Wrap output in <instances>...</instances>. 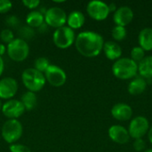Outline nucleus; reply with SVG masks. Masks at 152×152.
<instances>
[{
  "instance_id": "nucleus-1",
  "label": "nucleus",
  "mask_w": 152,
  "mask_h": 152,
  "mask_svg": "<svg viewBox=\"0 0 152 152\" xmlns=\"http://www.w3.org/2000/svg\"><path fill=\"white\" fill-rule=\"evenodd\" d=\"M76 48L85 57H95L103 49V37L94 31L80 32L75 40Z\"/></svg>"
},
{
  "instance_id": "nucleus-2",
  "label": "nucleus",
  "mask_w": 152,
  "mask_h": 152,
  "mask_svg": "<svg viewBox=\"0 0 152 152\" xmlns=\"http://www.w3.org/2000/svg\"><path fill=\"white\" fill-rule=\"evenodd\" d=\"M113 75L121 80L135 77L138 73V64L131 58H120L112 65Z\"/></svg>"
},
{
  "instance_id": "nucleus-3",
  "label": "nucleus",
  "mask_w": 152,
  "mask_h": 152,
  "mask_svg": "<svg viewBox=\"0 0 152 152\" xmlns=\"http://www.w3.org/2000/svg\"><path fill=\"white\" fill-rule=\"evenodd\" d=\"M21 78L25 87L33 93L40 91L44 87L46 81L45 75L34 68L26 69L22 72Z\"/></svg>"
},
{
  "instance_id": "nucleus-4",
  "label": "nucleus",
  "mask_w": 152,
  "mask_h": 152,
  "mask_svg": "<svg viewBox=\"0 0 152 152\" xmlns=\"http://www.w3.org/2000/svg\"><path fill=\"white\" fill-rule=\"evenodd\" d=\"M22 132L23 128L20 121L17 119H9L3 125L1 134L7 143L12 144L21 137Z\"/></svg>"
},
{
  "instance_id": "nucleus-5",
  "label": "nucleus",
  "mask_w": 152,
  "mask_h": 152,
  "mask_svg": "<svg viewBox=\"0 0 152 152\" xmlns=\"http://www.w3.org/2000/svg\"><path fill=\"white\" fill-rule=\"evenodd\" d=\"M8 56L15 61H24L29 53L28 43L21 38H14L7 45Z\"/></svg>"
},
{
  "instance_id": "nucleus-6",
  "label": "nucleus",
  "mask_w": 152,
  "mask_h": 152,
  "mask_svg": "<svg viewBox=\"0 0 152 152\" xmlns=\"http://www.w3.org/2000/svg\"><path fill=\"white\" fill-rule=\"evenodd\" d=\"M54 45L61 49L69 47L76 40L75 32L69 26H63L55 29L53 35Z\"/></svg>"
},
{
  "instance_id": "nucleus-7",
  "label": "nucleus",
  "mask_w": 152,
  "mask_h": 152,
  "mask_svg": "<svg viewBox=\"0 0 152 152\" xmlns=\"http://www.w3.org/2000/svg\"><path fill=\"white\" fill-rule=\"evenodd\" d=\"M150 130V124L145 117L139 116L132 119L129 124L128 133L130 137L134 139L142 138Z\"/></svg>"
},
{
  "instance_id": "nucleus-8",
  "label": "nucleus",
  "mask_w": 152,
  "mask_h": 152,
  "mask_svg": "<svg viewBox=\"0 0 152 152\" xmlns=\"http://www.w3.org/2000/svg\"><path fill=\"white\" fill-rule=\"evenodd\" d=\"M45 21L53 28L63 27L67 22V14L65 11L60 7H51L45 13Z\"/></svg>"
},
{
  "instance_id": "nucleus-9",
  "label": "nucleus",
  "mask_w": 152,
  "mask_h": 152,
  "mask_svg": "<svg viewBox=\"0 0 152 152\" xmlns=\"http://www.w3.org/2000/svg\"><path fill=\"white\" fill-rule=\"evenodd\" d=\"M86 12L91 18L96 20H103L110 14L108 4L100 0L90 1L86 6Z\"/></svg>"
},
{
  "instance_id": "nucleus-10",
  "label": "nucleus",
  "mask_w": 152,
  "mask_h": 152,
  "mask_svg": "<svg viewBox=\"0 0 152 152\" xmlns=\"http://www.w3.org/2000/svg\"><path fill=\"white\" fill-rule=\"evenodd\" d=\"M45 80H47L53 86L60 87L63 86L67 80V75L65 71L55 65H50L45 72Z\"/></svg>"
},
{
  "instance_id": "nucleus-11",
  "label": "nucleus",
  "mask_w": 152,
  "mask_h": 152,
  "mask_svg": "<svg viewBox=\"0 0 152 152\" xmlns=\"http://www.w3.org/2000/svg\"><path fill=\"white\" fill-rule=\"evenodd\" d=\"M25 110L23 104L19 100H9L2 106L4 115L10 119H16L20 118Z\"/></svg>"
},
{
  "instance_id": "nucleus-12",
  "label": "nucleus",
  "mask_w": 152,
  "mask_h": 152,
  "mask_svg": "<svg viewBox=\"0 0 152 152\" xmlns=\"http://www.w3.org/2000/svg\"><path fill=\"white\" fill-rule=\"evenodd\" d=\"M18 90V83L12 77H4L0 80V98L11 99Z\"/></svg>"
},
{
  "instance_id": "nucleus-13",
  "label": "nucleus",
  "mask_w": 152,
  "mask_h": 152,
  "mask_svg": "<svg viewBox=\"0 0 152 152\" xmlns=\"http://www.w3.org/2000/svg\"><path fill=\"white\" fill-rule=\"evenodd\" d=\"M134 19V12L133 10L126 5L120 6L114 12L113 20L117 26L126 27Z\"/></svg>"
},
{
  "instance_id": "nucleus-14",
  "label": "nucleus",
  "mask_w": 152,
  "mask_h": 152,
  "mask_svg": "<svg viewBox=\"0 0 152 152\" xmlns=\"http://www.w3.org/2000/svg\"><path fill=\"white\" fill-rule=\"evenodd\" d=\"M109 136L116 143L126 144L129 142L130 135L128 130L120 125H114L109 128Z\"/></svg>"
},
{
  "instance_id": "nucleus-15",
  "label": "nucleus",
  "mask_w": 152,
  "mask_h": 152,
  "mask_svg": "<svg viewBox=\"0 0 152 152\" xmlns=\"http://www.w3.org/2000/svg\"><path fill=\"white\" fill-rule=\"evenodd\" d=\"M111 115L117 120L126 121L132 118L133 110L126 103H117L111 109Z\"/></svg>"
},
{
  "instance_id": "nucleus-16",
  "label": "nucleus",
  "mask_w": 152,
  "mask_h": 152,
  "mask_svg": "<svg viewBox=\"0 0 152 152\" xmlns=\"http://www.w3.org/2000/svg\"><path fill=\"white\" fill-rule=\"evenodd\" d=\"M102 50L105 53V56L110 61H117L120 59L122 55V49L120 45L114 41H108L104 43Z\"/></svg>"
},
{
  "instance_id": "nucleus-17",
  "label": "nucleus",
  "mask_w": 152,
  "mask_h": 152,
  "mask_svg": "<svg viewBox=\"0 0 152 152\" xmlns=\"http://www.w3.org/2000/svg\"><path fill=\"white\" fill-rule=\"evenodd\" d=\"M147 87L146 80L142 77H135L128 85V92L132 95L142 94Z\"/></svg>"
},
{
  "instance_id": "nucleus-18",
  "label": "nucleus",
  "mask_w": 152,
  "mask_h": 152,
  "mask_svg": "<svg viewBox=\"0 0 152 152\" xmlns=\"http://www.w3.org/2000/svg\"><path fill=\"white\" fill-rule=\"evenodd\" d=\"M139 44L144 51H151L152 50V28H145L142 29L139 33L138 37Z\"/></svg>"
},
{
  "instance_id": "nucleus-19",
  "label": "nucleus",
  "mask_w": 152,
  "mask_h": 152,
  "mask_svg": "<svg viewBox=\"0 0 152 152\" xmlns=\"http://www.w3.org/2000/svg\"><path fill=\"white\" fill-rule=\"evenodd\" d=\"M85 20H86L85 15L83 14V12L79 11H73L67 17V23L69 27L73 30L81 28L84 25Z\"/></svg>"
},
{
  "instance_id": "nucleus-20",
  "label": "nucleus",
  "mask_w": 152,
  "mask_h": 152,
  "mask_svg": "<svg viewBox=\"0 0 152 152\" xmlns=\"http://www.w3.org/2000/svg\"><path fill=\"white\" fill-rule=\"evenodd\" d=\"M138 72L143 78L152 77V55L146 56L138 63Z\"/></svg>"
},
{
  "instance_id": "nucleus-21",
  "label": "nucleus",
  "mask_w": 152,
  "mask_h": 152,
  "mask_svg": "<svg viewBox=\"0 0 152 152\" xmlns=\"http://www.w3.org/2000/svg\"><path fill=\"white\" fill-rule=\"evenodd\" d=\"M45 21V16L39 11H32L26 17V22L30 27H40Z\"/></svg>"
},
{
  "instance_id": "nucleus-22",
  "label": "nucleus",
  "mask_w": 152,
  "mask_h": 152,
  "mask_svg": "<svg viewBox=\"0 0 152 152\" xmlns=\"http://www.w3.org/2000/svg\"><path fill=\"white\" fill-rule=\"evenodd\" d=\"M20 102L23 104L26 110H32L37 106V97L35 93L28 91L23 94V95L21 96Z\"/></svg>"
},
{
  "instance_id": "nucleus-23",
  "label": "nucleus",
  "mask_w": 152,
  "mask_h": 152,
  "mask_svg": "<svg viewBox=\"0 0 152 152\" xmlns=\"http://www.w3.org/2000/svg\"><path fill=\"white\" fill-rule=\"evenodd\" d=\"M145 58V51L141 46H134L131 51V59L137 64Z\"/></svg>"
},
{
  "instance_id": "nucleus-24",
  "label": "nucleus",
  "mask_w": 152,
  "mask_h": 152,
  "mask_svg": "<svg viewBox=\"0 0 152 152\" xmlns=\"http://www.w3.org/2000/svg\"><path fill=\"white\" fill-rule=\"evenodd\" d=\"M112 37L116 40V41H122L126 38V29L125 27H121V26H115L112 29Z\"/></svg>"
},
{
  "instance_id": "nucleus-25",
  "label": "nucleus",
  "mask_w": 152,
  "mask_h": 152,
  "mask_svg": "<svg viewBox=\"0 0 152 152\" xmlns=\"http://www.w3.org/2000/svg\"><path fill=\"white\" fill-rule=\"evenodd\" d=\"M51 64H50L48 59H46L45 57H39L34 62V66H35L34 69H36L37 70L43 73V72H45V70L48 69V67Z\"/></svg>"
},
{
  "instance_id": "nucleus-26",
  "label": "nucleus",
  "mask_w": 152,
  "mask_h": 152,
  "mask_svg": "<svg viewBox=\"0 0 152 152\" xmlns=\"http://www.w3.org/2000/svg\"><path fill=\"white\" fill-rule=\"evenodd\" d=\"M0 38H1V40L3 42L9 44V43H11L14 39L13 33H12V31L10 28H4L0 33Z\"/></svg>"
},
{
  "instance_id": "nucleus-27",
  "label": "nucleus",
  "mask_w": 152,
  "mask_h": 152,
  "mask_svg": "<svg viewBox=\"0 0 152 152\" xmlns=\"http://www.w3.org/2000/svg\"><path fill=\"white\" fill-rule=\"evenodd\" d=\"M134 148L137 152L139 151H144L145 148H146V143L145 141L142 138L140 139H135L134 142Z\"/></svg>"
},
{
  "instance_id": "nucleus-28",
  "label": "nucleus",
  "mask_w": 152,
  "mask_h": 152,
  "mask_svg": "<svg viewBox=\"0 0 152 152\" xmlns=\"http://www.w3.org/2000/svg\"><path fill=\"white\" fill-rule=\"evenodd\" d=\"M11 152H31L29 148L22 144H12L10 146Z\"/></svg>"
},
{
  "instance_id": "nucleus-29",
  "label": "nucleus",
  "mask_w": 152,
  "mask_h": 152,
  "mask_svg": "<svg viewBox=\"0 0 152 152\" xmlns=\"http://www.w3.org/2000/svg\"><path fill=\"white\" fill-rule=\"evenodd\" d=\"M12 2L10 0H0V13H5L12 8Z\"/></svg>"
},
{
  "instance_id": "nucleus-30",
  "label": "nucleus",
  "mask_w": 152,
  "mask_h": 152,
  "mask_svg": "<svg viewBox=\"0 0 152 152\" xmlns=\"http://www.w3.org/2000/svg\"><path fill=\"white\" fill-rule=\"evenodd\" d=\"M22 3L26 7H28L29 9H34L40 4L39 0H23Z\"/></svg>"
},
{
  "instance_id": "nucleus-31",
  "label": "nucleus",
  "mask_w": 152,
  "mask_h": 152,
  "mask_svg": "<svg viewBox=\"0 0 152 152\" xmlns=\"http://www.w3.org/2000/svg\"><path fill=\"white\" fill-rule=\"evenodd\" d=\"M108 7H109V10H110V12H116L117 11V9H118V7H117V4H115V3H110V4H108Z\"/></svg>"
},
{
  "instance_id": "nucleus-32",
  "label": "nucleus",
  "mask_w": 152,
  "mask_h": 152,
  "mask_svg": "<svg viewBox=\"0 0 152 152\" xmlns=\"http://www.w3.org/2000/svg\"><path fill=\"white\" fill-rule=\"evenodd\" d=\"M4 60H3L2 57L0 56V76L2 75V73H3V71H4Z\"/></svg>"
},
{
  "instance_id": "nucleus-33",
  "label": "nucleus",
  "mask_w": 152,
  "mask_h": 152,
  "mask_svg": "<svg viewBox=\"0 0 152 152\" xmlns=\"http://www.w3.org/2000/svg\"><path fill=\"white\" fill-rule=\"evenodd\" d=\"M5 45L4 44H0V56H2L4 53H5Z\"/></svg>"
},
{
  "instance_id": "nucleus-34",
  "label": "nucleus",
  "mask_w": 152,
  "mask_h": 152,
  "mask_svg": "<svg viewBox=\"0 0 152 152\" xmlns=\"http://www.w3.org/2000/svg\"><path fill=\"white\" fill-rule=\"evenodd\" d=\"M148 138H149V141L152 143V126L150 127V130L148 132Z\"/></svg>"
},
{
  "instance_id": "nucleus-35",
  "label": "nucleus",
  "mask_w": 152,
  "mask_h": 152,
  "mask_svg": "<svg viewBox=\"0 0 152 152\" xmlns=\"http://www.w3.org/2000/svg\"><path fill=\"white\" fill-rule=\"evenodd\" d=\"M142 152H152V149H149V150H146V151H144Z\"/></svg>"
},
{
  "instance_id": "nucleus-36",
  "label": "nucleus",
  "mask_w": 152,
  "mask_h": 152,
  "mask_svg": "<svg viewBox=\"0 0 152 152\" xmlns=\"http://www.w3.org/2000/svg\"><path fill=\"white\" fill-rule=\"evenodd\" d=\"M0 110H2V103H1V101H0Z\"/></svg>"
}]
</instances>
